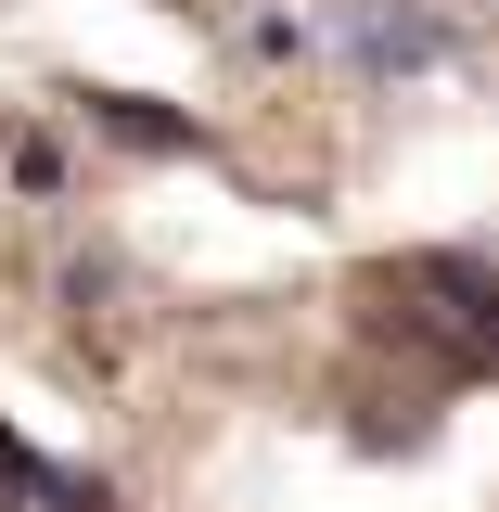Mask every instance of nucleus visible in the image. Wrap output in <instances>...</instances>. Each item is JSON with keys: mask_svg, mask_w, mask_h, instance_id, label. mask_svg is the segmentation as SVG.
Listing matches in <instances>:
<instances>
[{"mask_svg": "<svg viewBox=\"0 0 499 512\" xmlns=\"http://www.w3.org/2000/svg\"><path fill=\"white\" fill-rule=\"evenodd\" d=\"M77 103H90V128H116V141H141V154H192L180 103H141V90H77Z\"/></svg>", "mask_w": 499, "mask_h": 512, "instance_id": "4", "label": "nucleus"}, {"mask_svg": "<svg viewBox=\"0 0 499 512\" xmlns=\"http://www.w3.org/2000/svg\"><path fill=\"white\" fill-rule=\"evenodd\" d=\"M0 512H103V474H77V461H39V448L0 423Z\"/></svg>", "mask_w": 499, "mask_h": 512, "instance_id": "3", "label": "nucleus"}, {"mask_svg": "<svg viewBox=\"0 0 499 512\" xmlns=\"http://www.w3.org/2000/svg\"><path fill=\"white\" fill-rule=\"evenodd\" d=\"M384 295L397 333H423L461 372H499V256H384Z\"/></svg>", "mask_w": 499, "mask_h": 512, "instance_id": "1", "label": "nucleus"}, {"mask_svg": "<svg viewBox=\"0 0 499 512\" xmlns=\"http://www.w3.org/2000/svg\"><path fill=\"white\" fill-rule=\"evenodd\" d=\"M333 39H346L359 77H423V64L461 52V39H448V13H423V0H346V13H333Z\"/></svg>", "mask_w": 499, "mask_h": 512, "instance_id": "2", "label": "nucleus"}]
</instances>
